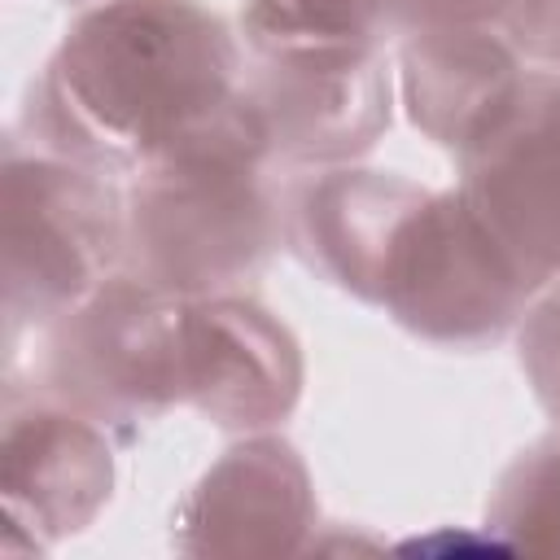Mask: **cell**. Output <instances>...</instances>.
<instances>
[{
  "instance_id": "cell-16",
  "label": "cell",
  "mask_w": 560,
  "mask_h": 560,
  "mask_svg": "<svg viewBox=\"0 0 560 560\" xmlns=\"http://www.w3.org/2000/svg\"><path fill=\"white\" fill-rule=\"evenodd\" d=\"M512 0H394L385 35H424L451 26H490L503 22Z\"/></svg>"
},
{
  "instance_id": "cell-13",
  "label": "cell",
  "mask_w": 560,
  "mask_h": 560,
  "mask_svg": "<svg viewBox=\"0 0 560 560\" xmlns=\"http://www.w3.org/2000/svg\"><path fill=\"white\" fill-rule=\"evenodd\" d=\"M486 529L503 547L560 556V429L503 468L486 503Z\"/></svg>"
},
{
  "instance_id": "cell-18",
  "label": "cell",
  "mask_w": 560,
  "mask_h": 560,
  "mask_svg": "<svg viewBox=\"0 0 560 560\" xmlns=\"http://www.w3.org/2000/svg\"><path fill=\"white\" fill-rule=\"evenodd\" d=\"M61 4H88V0H61Z\"/></svg>"
},
{
  "instance_id": "cell-7",
  "label": "cell",
  "mask_w": 560,
  "mask_h": 560,
  "mask_svg": "<svg viewBox=\"0 0 560 560\" xmlns=\"http://www.w3.org/2000/svg\"><path fill=\"white\" fill-rule=\"evenodd\" d=\"M455 188L534 293L560 280V74H525L512 105L459 153Z\"/></svg>"
},
{
  "instance_id": "cell-12",
  "label": "cell",
  "mask_w": 560,
  "mask_h": 560,
  "mask_svg": "<svg viewBox=\"0 0 560 560\" xmlns=\"http://www.w3.org/2000/svg\"><path fill=\"white\" fill-rule=\"evenodd\" d=\"M521 83V52L490 26L424 31L407 35L398 48V92L407 118L455 158L490 131Z\"/></svg>"
},
{
  "instance_id": "cell-1",
  "label": "cell",
  "mask_w": 560,
  "mask_h": 560,
  "mask_svg": "<svg viewBox=\"0 0 560 560\" xmlns=\"http://www.w3.org/2000/svg\"><path fill=\"white\" fill-rule=\"evenodd\" d=\"M241 44L197 0H101L61 35L31 83L35 149L136 175L214 127L241 92Z\"/></svg>"
},
{
  "instance_id": "cell-8",
  "label": "cell",
  "mask_w": 560,
  "mask_h": 560,
  "mask_svg": "<svg viewBox=\"0 0 560 560\" xmlns=\"http://www.w3.org/2000/svg\"><path fill=\"white\" fill-rule=\"evenodd\" d=\"M4 494V556H39L61 538L88 529L114 494V451L96 420L39 398L18 407L9 398L0 446Z\"/></svg>"
},
{
  "instance_id": "cell-6",
  "label": "cell",
  "mask_w": 560,
  "mask_h": 560,
  "mask_svg": "<svg viewBox=\"0 0 560 560\" xmlns=\"http://www.w3.org/2000/svg\"><path fill=\"white\" fill-rule=\"evenodd\" d=\"M385 44H280L249 48L241 101L271 162L337 166L363 158L394 109Z\"/></svg>"
},
{
  "instance_id": "cell-14",
  "label": "cell",
  "mask_w": 560,
  "mask_h": 560,
  "mask_svg": "<svg viewBox=\"0 0 560 560\" xmlns=\"http://www.w3.org/2000/svg\"><path fill=\"white\" fill-rule=\"evenodd\" d=\"M394 0H245V48L280 44H385Z\"/></svg>"
},
{
  "instance_id": "cell-9",
  "label": "cell",
  "mask_w": 560,
  "mask_h": 560,
  "mask_svg": "<svg viewBox=\"0 0 560 560\" xmlns=\"http://www.w3.org/2000/svg\"><path fill=\"white\" fill-rule=\"evenodd\" d=\"M302 346L254 298H184V407L232 433L284 424L302 398Z\"/></svg>"
},
{
  "instance_id": "cell-5",
  "label": "cell",
  "mask_w": 560,
  "mask_h": 560,
  "mask_svg": "<svg viewBox=\"0 0 560 560\" xmlns=\"http://www.w3.org/2000/svg\"><path fill=\"white\" fill-rule=\"evenodd\" d=\"M534 289L459 188H424L389 236L372 306L433 346L499 341Z\"/></svg>"
},
{
  "instance_id": "cell-4",
  "label": "cell",
  "mask_w": 560,
  "mask_h": 560,
  "mask_svg": "<svg viewBox=\"0 0 560 560\" xmlns=\"http://www.w3.org/2000/svg\"><path fill=\"white\" fill-rule=\"evenodd\" d=\"M35 381L96 424L162 416L184 398V298L114 271L44 328Z\"/></svg>"
},
{
  "instance_id": "cell-10",
  "label": "cell",
  "mask_w": 560,
  "mask_h": 560,
  "mask_svg": "<svg viewBox=\"0 0 560 560\" xmlns=\"http://www.w3.org/2000/svg\"><path fill=\"white\" fill-rule=\"evenodd\" d=\"M315 490L302 455L276 433H245L179 499L171 542L184 556L271 560L306 551Z\"/></svg>"
},
{
  "instance_id": "cell-17",
  "label": "cell",
  "mask_w": 560,
  "mask_h": 560,
  "mask_svg": "<svg viewBox=\"0 0 560 560\" xmlns=\"http://www.w3.org/2000/svg\"><path fill=\"white\" fill-rule=\"evenodd\" d=\"M503 26L516 52L560 66V0H512Z\"/></svg>"
},
{
  "instance_id": "cell-11",
  "label": "cell",
  "mask_w": 560,
  "mask_h": 560,
  "mask_svg": "<svg viewBox=\"0 0 560 560\" xmlns=\"http://www.w3.org/2000/svg\"><path fill=\"white\" fill-rule=\"evenodd\" d=\"M420 192L424 184L394 171L337 166L289 192L280 228L311 271L372 306L389 236Z\"/></svg>"
},
{
  "instance_id": "cell-2",
  "label": "cell",
  "mask_w": 560,
  "mask_h": 560,
  "mask_svg": "<svg viewBox=\"0 0 560 560\" xmlns=\"http://www.w3.org/2000/svg\"><path fill=\"white\" fill-rule=\"evenodd\" d=\"M267 162V140L236 92L214 127L122 188L118 271L175 298L228 293L254 276L280 236V214L262 188Z\"/></svg>"
},
{
  "instance_id": "cell-15",
  "label": "cell",
  "mask_w": 560,
  "mask_h": 560,
  "mask_svg": "<svg viewBox=\"0 0 560 560\" xmlns=\"http://www.w3.org/2000/svg\"><path fill=\"white\" fill-rule=\"evenodd\" d=\"M521 372L538 398V407L560 429V280L534 293L521 315Z\"/></svg>"
},
{
  "instance_id": "cell-3",
  "label": "cell",
  "mask_w": 560,
  "mask_h": 560,
  "mask_svg": "<svg viewBox=\"0 0 560 560\" xmlns=\"http://www.w3.org/2000/svg\"><path fill=\"white\" fill-rule=\"evenodd\" d=\"M114 175L35 144H4V350L48 328L122 267Z\"/></svg>"
}]
</instances>
